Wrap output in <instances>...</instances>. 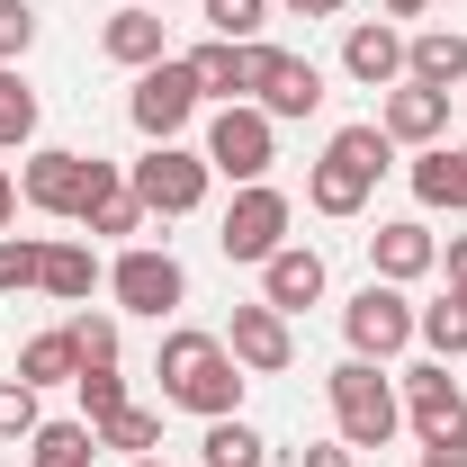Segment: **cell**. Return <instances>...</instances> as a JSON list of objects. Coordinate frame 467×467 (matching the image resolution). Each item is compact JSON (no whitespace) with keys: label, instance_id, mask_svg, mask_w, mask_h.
<instances>
[{"label":"cell","instance_id":"18","mask_svg":"<svg viewBox=\"0 0 467 467\" xmlns=\"http://www.w3.org/2000/svg\"><path fill=\"white\" fill-rule=\"evenodd\" d=\"M413 198L467 216V144H422V162H413Z\"/></svg>","mask_w":467,"mask_h":467},{"label":"cell","instance_id":"42","mask_svg":"<svg viewBox=\"0 0 467 467\" xmlns=\"http://www.w3.org/2000/svg\"><path fill=\"white\" fill-rule=\"evenodd\" d=\"M126 467H153V459H126Z\"/></svg>","mask_w":467,"mask_h":467},{"label":"cell","instance_id":"22","mask_svg":"<svg viewBox=\"0 0 467 467\" xmlns=\"http://www.w3.org/2000/svg\"><path fill=\"white\" fill-rule=\"evenodd\" d=\"M18 378H27V387H72V378H81V350H72V324H63V333H36V342L18 350Z\"/></svg>","mask_w":467,"mask_h":467},{"label":"cell","instance_id":"30","mask_svg":"<svg viewBox=\"0 0 467 467\" xmlns=\"http://www.w3.org/2000/svg\"><path fill=\"white\" fill-rule=\"evenodd\" d=\"M36 422H46L36 413V387L27 378H0V441H36Z\"/></svg>","mask_w":467,"mask_h":467},{"label":"cell","instance_id":"12","mask_svg":"<svg viewBox=\"0 0 467 467\" xmlns=\"http://www.w3.org/2000/svg\"><path fill=\"white\" fill-rule=\"evenodd\" d=\"M405 413L422 441H441V431H467V396L459 378H450V359H422V368H405Z\"/></svg>","mask_w":467,"mask_h":467},{"label":"cell","instance_id":"35","mask_svg":"<svg viewBox=\"0 0 467 467\" xmlns=\"http://www.w3.org/2000/svg\"><path fill=\"white\" fill-rule=\"evenodd\" d=\"M27 46H36V9L27 0H0V63H18Z\"/></svg>","mask_w":467,"mask_h":467},{"label":"cell","instance_id":"4","mask_svg":"<svg viewBox=\"0 0 467 467\" xmlns=\"http://www.w3.org/2000/svg\"><path fill=\"white\" fill-rule=\"evenodd\" d=\"M324 396H333V422H342L350 450H387V441H396V422H405L396 387L378 378V359H342V368L324 378Z\"/></svg>","mask_w":467,"mask_h":467},{"label":"cell","instance_id":"37","mask_svg":"<svg viewBox=\"0 0 467 467\" xmlns=\"http://www.w3.org/2000/svg\"><path fill=\"white\" fill-rule=\"evenodd\" d=\"M296 467H350V441H306Z\"/></svg>","mask_w":467,"mask_h":467},{"label":"cell","instance_id":"28","mask_svg":"<svg viewBox=\"0 0 467 467\" xmlns=\"http://www.w3.org/2000/svg\"><path fill=\"white\" fill-rule=\"evenodd\" d=\"M72 396H81V422L99 431L109 413H126V378H117V368H81V378H72Z\"/></svg>","mask_w":467,"mask_h":467},{"label":"cell","instance_id":"26","mask_svg":"<svg viewBox=\"0 0 467 467\" xmlns=\"http://www.w3.org/2000/svg\"><path fill=\"white\" fill-rule=\"evenodd\" d=\"M413 333H422V342L441 350V359H459V350H467V296L450 288L441 306H422V315H413Z\"/></svg>","mask_w":467,"mask_h":467},{"label":"cell","instance_id":"31","mask_svg":"<svg viewBox=\"0 0 467 467\" xmlns=\"http://www.w3.org/2000/svg\"><path fill=\"white\" fill-rule=\"evenodd\" d=\"M207 27H216L225 46H243V36L270 27V0H207Z\"/></svg>","mask_w":467,"mask_h":467},{"label":"cell","instance_id":"27","mask_svg":"<svg viewBox=\"0 0 467 467\" xmlns=\"http://www.w3.org/2000/svg\"><path fill=\"white\" fill-rule=\"evenodd\" d=\"M153 441H162V413H153V405H126V413L99 422V450H126V459H144Z\"/></svg>","mask_w":467,"mask_h":467},{"label":"cell","instance_id":"43","mask_svg":"<svg viewBox=\"0 0 467 467\" xmlns=\"http://www.w3.org/2000/svg\"><path fill=\"white\" fill-rule=\"evenodd\" d=\"M117 9H126V0H117Z\"/></svg>","mask_w":467,"mask_h":467},{"label":"cell","instance_id":"1","mask_svg":"<svg viewBox=\"0 0 467 467\" xmlns=\"http://www.w3.org/2000/svg\"><path fill=\"white\" fill-rule=\"evenodd\" d=\"M153 378H162V405L198 413V422H225L243 405V368H234L225 333H189L180 324L171 342H162V359H153Z\"/></svg>","mask_w":467,"mask_h":467},{"label":"cell","instance_id":"23","mask_svg":"<svg viewBox=\"0 0 467 467\" xmlns=\"http://www.w3.org/2000/svg\"><path fill=\"white\" fill-rule=\"evenodd\" d=\"M90 459H99L90 422H36V441H27V467H90Z\"/></svg>","mask_w":467,"mask_h":467},{"label":"cell","instance_id":"33","mask_svg":"<svg viewBox=\"0 0 467 467\" xmlns=\"http://www.w3.org/2000/svg\"><path fill=\"white\" fill-rule=\"evenodd\" d=\"M81 225H90V234H144L153 216H144V198H135V189H109V198H99Z\"/></svg>","mask_w":467,"mask_h":467},{"label":"cell","instance_id":"3","mask_svg":"<svg viewBox=\"0 0 467 467\" xmlns=\"http://www.w3.org/2000/svg\"><path fill=\"white\" fill-rule=\"evenodd\" d=\"M18 189H27V207H46V216H72V225H81L109 189H126V171L99 162V153H63V144H46V153H27Z\"/></svg>","mask_w":467,"mask_h":467},{"label":"cell","instance_id":"39","mask_svg":"<svg viewBox=\"0 0 467 467\" xmlns=\"http://www.w3.org/2000/svg\"><path fill=\"white\" fill-rule=\"evenodd\" d=\"M350 0H288V18H342Z\"/></svg>","mask_w":467,"mask_h":467},{"label":"cell","instance_id":"36","mask_svg":"<svg viewBox=\"0 0 467 467\" xmlns=\"http://www.w3.org/2000/svg\"><path fill=\"white\" fill-rule=\"evenodd\" d=\"M422 467H467V431H441V441H422Z\"/></svg>","mask_w":467,"mask_h":467},{"label":"cell","instance_id":"19","mask_svg":"<svg viewBox=\"0 0 467 467\" xmlns=\"http://www.w3.org/2000/svg\"><path fill=\"white\" fill-rule=\"evenodd\" d=\"M99 46H109V63H135V72H144V63H162V18H153L144 0H126L109 27H99Z\"/></svg>","mask_w":467,"mask_h":467},{"label":"cell","instance_id":"24","mask_svg":"<svg viewBox=\"0 0 467 467\" xmlns=\"http://www.w3.org/2000/svg\"><path fill=\"white\" fill-rule=\"evenodd\" d=\"M261 459H270V441H261L243 413L207 422V441H198V467H261Z\"/></svg>","mask_w":467,"mask_h":467},{"label":"cell","instance_id":"38","mask_svg":"<svg viewBox=\"0 0 467 467\" xmlns=\"http://www.w3.org/2000/svg\"><path fill=\"white\" fill-rule=\"evenodd\" d=\"M441 261H450V288L467 296V234H450V252H441Z\"/></svg>","mask_w":467,"mask_h":467},{"label":"cell","instance_id":"34","mask_svg":"<svg viewBox=\"0 0 467 467\" xmlns=\"http://www.w3.org/2000/svg\"><path fill=\"white\" fill-rule=\"evenodd\" d=\"M72 350H81V368H117V315H81Z\"/></svg>","mask_w":467,"mask_h":467},{"label":"cell","instance_id":"10","mask_svg":"<svg viewBox=\"0 0 467 467\" xmlns=\"http://www.w3.org/2000/svg\"><path fill=\"white\" fill-rule=\"evenodd\" d=\"M109 288L126 315H171V306H189V270H180L171 252H153V243H135V252H117V270H109Z\"/></svg>","mask_w":467,"mask_h":467},{"label":"cell","instance_id":"16","mask_svg":"<svg viewBox=\"0 0 467 467\" xmlns=\"http://www.w3.org/2000/svg\"><path fill=\"white\" fill-rule=\"evenodd\" d=\"M405 81H422V90H459V81H467V36H459V27H422V36H405Z\"/></svg>","mask_w":467,"mask_h":467},{"label":"cell","instance_id":"11","mask_svg":"<svg viewBox=\"0 0 467 467\" xmlns=\"http://www.w3.org/2000/svg\"><path fill=\"white\" fill-rule=\"evenodd\" d=\"M225 350H234V368H252V378H279L296 359V333H288V315L279 306H234V324H225Z\"/></svg>","mask_w":467,"mask_h":467},{"label":"cell","instance_id":"2","mask_svg":"<svg viewBox=\"0 0 467 467\" xmlns=\"http://www.w3.org/2000/svg\"><path fill=\"white\" fill-rule=\"evenodd\" d=\"M387 162H396V135H387V126H342V135L324 144V162L306 171V207H315V216H359Z\"/></svg>","mask_w":467,"mask_h":467},{"label":"cell","instance_id":"25","mask_svg":"<svg viewBox=\"0 0 467 467\" xmlns=\"http://www.w3.org/2000/svg\"><path fill=\"white\" fill-rule=\"evenodd\" d=\"M18 144H36V90L18 63H0V153H18Z\"/></svg>","mask_w":467,"mask_h":467},{"label":"cell","instance_id":"40","mask_svg":"<svg viewBox=\"0 0 467 467\" xmlns=\"http://www.w3.org/2000/svg\"><path fill=\"white\" fill-rule=\"evenodd\" d=\"M9 207H18V180H9V162H0V225H9Z\"/></svg>","mask_w":467,"mask_h":467},{"label":"cell","instance_id":"5","mask_svg":"<svg viewBox=\"0 0 467 467\" xmlns=\"http://www.w3.org/2000/svg\"><path fill=\"white\" fill-rule=\"evenodd\" d=\"M270 162H279V126H270V109L261 99H225L216 109V126H207V171L225 180H270Z\"/></svg>","mask_w":467,"mask_h":467},{"label":"cell","instance_id":"29","mask_svg":"<svg viewBox=\"0 0 467 467\" xmlns=\"http://www.w3.org/2000/svg\"><path fill=\"white\" fill-rule=\"evenodd\" d=\"M36 270H46V243H27V234H0V296L36 288Z\"/></svg>","mask_w":467,"mask_h":467},{"label":"cell","instance_id":"21","mask_svg":"<svg viewBox=\"0 0 467 467\" xmlns=\"http://www.w3.org/2000/svg\"><path fill=\"white\" fill-rule=\"evenodd\" d=\"M36 288L63 296V306H90V288H99V261H90V243H46V270H36Z\"/></svg>","mask_w":467,"mask_h":467},{"label":"cell","instance_id":"41","mask_svg":"<svg viewBox=\"0 0 467 467\" xmlns=\"http://www.w3.org/2000/svg\"><path fill=\"white\" fill-rule=\"evenodd\" d=\"M378 9H387V18H422L431 0H378Z\"/></svg>","mask_w":467,"mask_h":467},{"label":"cell","instance_id":"6","mask_svg":"<svg viewBox=\"0 0 467 467\" xmlns=\"http://www.w3.org/2000/svg\"><path fill=\"white\" fill-rule=\"evenodd\" d=\"M198 72H189V55H162V63H144L135 72V99H126V117H135V135H153V144H171L180 126L198 117Z\"/></svg>","mask_w":467,"mask_h":467},{"label":"cell","instance_id":"7","mask_svg":"<svg viewBox=\"0 0 467 467\" xmlns=\"http://www.w3.org/2000/svg\"><path fill=\"white\" fill-rule=\"evenodd\" d=\"M342 342H350V359H396V350L413 342L405 288H396V279H368V288L342 306Z\"/></svg>","mask_w":467,"mask_h":467},{"label":"cell","instance_id":"17","mask_svg":"<svg viewBox=\"0 0 467 467\" xmlns=\"http://www.w3.org/2000/svg\"><path fill=\"white\" fill-rule=\"evenodd\" d=\"M342 72H350V81H368V90H378V81H405V36L378 27V18H359V27L342 36Z\"/></svg>","mask_w":467,"mask_h":467},{"label":"cell","instance_id":"15","mask_svg":"<svg viewBox=\"0 0 467 467\" xmlns=\"http://www.w3.org/2000/svg\"><path fill=\"white\" fill-rule=\"evenodd\" d=\"M396 144H441L450 135V90H422V81H396L387 90V117H378Z\"/></svg>","mask_w":467,"mask_h":467},{"label":"cell","instance_id":"14","mask_svg":"<svg viewBox=\"0 0 467 467\" xmlns=\"http://www.w3.org/2000/svg\"><path fill=\"white\" fill-rule=\"evenodd\" d=\"M431 261H441V243H431V225H413V216H396V225L368 234V270H378V279H396V288L422 279Z\"/></svg>","mask_w":467,"mask_h":467},{"label":"cell","instance_id":"20","mask_svg":"<svg viewBox=\"0 0 467 467\" xmlns=\"http://www.w3.org/2000/svg\"><path fill=\"white\" fill-rule=\"evenodd\" d=\"M261 109H270V126H279V117H315V109H324V72H315L306 55H279L270 90H261Z\"/></svg>","mask_w":467,"mask_h":467},{"label":"cell","instance_id":"8","mask_svg":"<svg viewBox=\"0 0 467 467\" xmlns=\"http://www.w3.org/2000/svg\"><path fill=\"white\" fill-rule=\"evenodd\" d=\"M207 153H180V144H153L135 171H126V189L144 198V216H189L198 198H207Z\"/></svg>","mask_w":467,"mask_h":467},{"label":"cell","instance_id":"32","mask_svg":"<svg viewBox=\"0 0 467 467\" xmlns=\"http://www.w3.org/2000/svg\"><path fill=\"white\" fill-rule=\"evenodd\" d=\"M189 72H198V90L243 99V72H234V46H225V36H216V46H198V55H189Z\"/></svg>","mask_w":467,"mask_h":467},{"label":"cell","instance_id":"9","mask_svg":"<svg viewBox=\"0 0 467 467\" xmlns=\"http://www.w3.org/2000/svg\"><path fill=\"white\" fill-rule=\"evenodd\" d=\"M216 243H225V261H270L279 243H288V198L270 189V180H252V189H234V207H225V225H216Z\"/></svg>","mask_w":467,"mask_h":467},{"label":"cell","instance_id":"13","mask_svg":"<svg viewBox=\"0 0 467 467\" xmlns=\"http://www.w3.org/2000/svg\"><path fill=\"white\" fill-rule=\"evenodd\" d=\"M324 296V252H306V243H279L270 261H261V306H279V315H306Z\"/></svg>","mask_w":467,"mask_h":467}]
</instances>
